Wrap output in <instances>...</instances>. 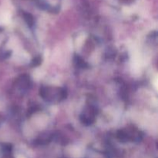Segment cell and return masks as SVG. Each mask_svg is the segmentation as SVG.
Instances as JSON below:
<instances>
[{
    "instance_id": "5b68a950",
    "label": "cell",
    "mask_w": 158,
    "mask_h": 158,
    "mask_svg": "<svg viewBox=\"0 0 158 158\" xmlns=\"http://www.w3.org/2000/svg\"><path fill=\"white\" fill-rule=\"evenodd\" d=\"M3 120H4V119H3L2 116H1V115H0V125H1L2 123V122H3Z\"/></svg>"
},
{
    "instance_id": "7a4b0ae2",
    "label": "cell",
    "mask_w": 158,
    "mask_h": 158,
    "mask_svg": "<svg viewBox=\"0 0 158 158\" xmlns=\"http://www.w3.org/2000/svg\"><path fill=\"white\" fill-rule=\"evenodd\" d=\"M17 83H18V87L21 90H26L29 88V77H28L26 75H23L20 77V78L18 79L17 80Z\"/></svg>"
},
{
    "instance_id": "6da1fadb",
    "label": "cell",
    "mask_w": 158,
    "mask_h": 158,
    "mask_svg": "<svg viewBox=\"0 0 158 158\" xmlns=\"http://www.w3.org/2000/svg\"><path fill=\"white\" fill-rule=\"evenodd\" d=\"M40 96L48 102L58 103L66 98V91L61 88L43 86L40 89Z\"/></svg>"
},
{
    "instance_id": "3957f363",
    "label": "cell",
    "mask_w": 158,
    "mask_h": 158,
    "mask_svg": "<svg viewBox=\"0 0 158 158\" xmlns=\"http://www.w3.org/2000/svg\"><path fill=\"white\" fill-rule=\"evenodd\" d=\"M24 19L26 20V23H27L29 26H32V25H33V17H32L29 13H24Z\"/></svg>"
},
{
    "instance_id": "277c9868",
    "label": "cell",
    "mask_w": 158,
    "mask_h": 158,
    "mask_svg": "<svg viewBox=\"0 0 158 158\" xmlns=\"http://www.w3.org/2000/svg\"><path fill=\"white\" fill-rule=\"evenodd\" d=\"M40 63H41V59L40 57H37L32 61V66H38V65L40 64Z\"/></svg>"
}]
</instances>
